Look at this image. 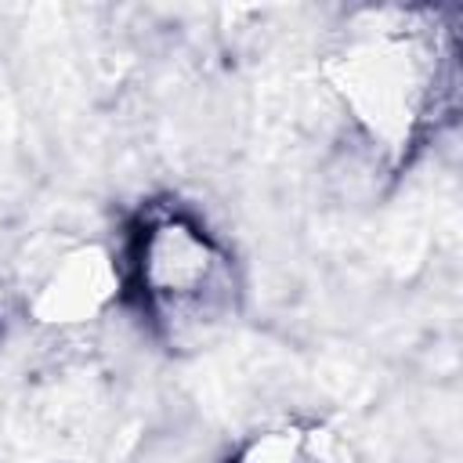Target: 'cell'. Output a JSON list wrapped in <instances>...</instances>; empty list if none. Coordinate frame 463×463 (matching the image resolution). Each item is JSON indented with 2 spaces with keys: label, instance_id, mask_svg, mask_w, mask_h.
Returning a JSON list of instances; mask_svg holds the SVG:
<instances>
[{
  "label": "cell",
  "instance_id": "3",
  "mask_svg": "<svg viewBox=\"0 0 463 463\" xmlns=\"http://www.w3.org/2000/svg\"><path fill=\"white\" fill-rule=\"evenodd\" d=\"M116 282L119 275L112 271L105 253L76 250L43 279L33 307L43 322H83L105 307Z\"/></svg>",
  "mask_w": 463,
  "mask_h": 463
},
{
  "label": "cell",
  "instance_id": "4",
  "mask_svg": "<svg viewBox=\"0 0 463 463\" xmlns=\"http://www.w3.org/2000/svg\"><path fill=\"white\" fill-rule=\"evenodd\" d=\"M307 441L297 427H268L250 434L232 456L228 463H304L307 459Z\"/></svg>",
  "mask_w": 463,
  "mask_h": 463
},
{
  "label": "cell",
  "instance_id": "1",
  "mask_svg": "<svg viewBox=\"0 0 463 463\" xmlns=\"http://www.w3.org/2000/svg\"><path fill=\"white\" fill-rule=\"evenodd\" d=\"M347 119L383 152H402L452 90V43L438 11H362L329 54Z\"/></svg>",
  "mask_w": 463,
  "mask_h": 463
},
{
  "label": "cell",
  "instance_id": "2",
  "mask_svg": "<svg viewBox=\"0 0 463 463\" xmlns=\"http://www.w3.org/2000/svg\"><path fill=\"white\" fill-rule=\"evenodd\" d=\"M127 282L170 347H203L239 315L242 282L232 250L174 203H152L134 221Z\"/></svg>",
  "mask_w": 463,
  "mask_h": 463
}]
</instances>
